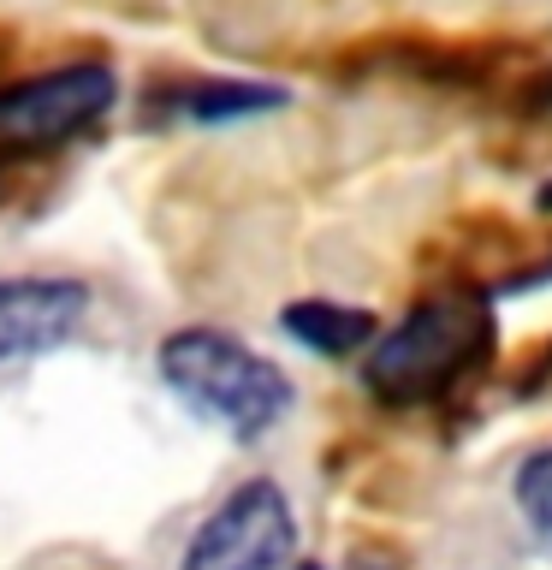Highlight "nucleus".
<instances>
[{
  "label": "nucleus",
  "mask_w": 552,
  "mask_h": 570,
  "mask_svg": "<svg viewBox=\"0 0 552 570\" xmlns=\"http://www.w3.org/2000/svg\"><path fill=\"white\" fill-rule=\"evenodd\" d=\"M297 570H321V564H297Z\"/></svg>",
  "instance_id": "9d476101"
},
{
  "label": "nucleus",
  "mask_w": 552,
  "mask_h": 570,
  "mask_svg": "<svg viewBox=\"0 0 552 570\" xmlns=\"http://www.w3.org/2000/svg\"><path fill=\"white\" fill-rule=\"evenodd\" d=\"M89 292L71 279H0V356L48 351L83 321Z\"/></svg>",
  "instance_id": "39448f33"
},
{
  "label": "nucleus",
  "mask_w": 552,
  "mask_h": 570,
  "mask_svg": "<svg viewBox=\"0 0 552 570\" xmlns=\"http://www.w3.org/2000/svg\"><path fill=\"white\" fill-rule=\"evenodd\" d=\"M114 107V71L107 66H60L42 78L0 89V149L42 155L83 137Z\"/></svg>",
  "instance_id": "20e7f679"
},
{
  "label": "nucleus",
  "mask_w": 552,
  "mask_h": 570,
  "mask_svg": "<svg viewBox=\"0 0 552 570\" xmlns=\"http://www.w3.org/2000/svg\"><path fill=\"white\" fill-rule=\"evenodd\" d=\"M516 511L541 541H552V445L529 452L523 470H516Z\"/></svg>",
  "instance_id": "0eeeda50"
},
{
  "label": "nucleus",
  "mask_w": 552,
  "mask_h": 570,
  "mask_svg": "<svg viewBox=\"0 0 552 570\" xmlns=\"http://www.w3.org/2000/svg\"><path fill=\"white\" fill-rule=\"evenodd\" d=\"M285 96L279 89H262V83H208L185 96V114L196 119H231V114H262V107H279Z\"/></svg>",
  "instance_id": "6e6552de"
},
{
  "label": "nucleus",
  "mask_w": 552,
  "mask_h": 570,
  "mask_svg": "<svg viewBox=\"0 0 552 570\" xmlns=\"http://www.w3.org/2000/svg\"><path fill=\"white\" fill-rule=\"evenodd\" d=\"M487 351H493L487 309L475 297H434L422 309H410L392 333H374L368 386L392 404H422L470 381L487 363Z\"/></svg>",
  "instance_id": "f03ea898"
},
{
  "label": "nucleus",
  "mask_w": 552,
  "mask_h": 570,
  "mask_svg": "<svg viewBox=\"0 0 552 570\" xmlns=\"http://www.w3.org/2000/svg\"><path fill=\"white\" fill-rule=\"evenodd\" d=\"M541 203H546V208H552V185H546V196H541Z\"/></svg>",
  "instance_id": "1a4fd4ad"
},
{
  "label": "nucleus",
  "mask_w": 552,
  "mask_h": 570,
  "mask_svg": "<svg viewBox=\"0 0 552 570\" xmlns=\"http://www.w3.org/2000/svg\"><path fill=\"white\" fill-rule=\"evenodd\" d=\"M292 547H297L292 499L274 481H244L190 534L178 570H285L292 564Z\"/></svg>",
  "instance_id": "7ed1b4c3"
},
{
  "label": "nucleus",
  "mask_w": 552,
  "mask_h": 570,
  "mask_svg": "<svg viewBox=\"0 0 552 570\" xmlns=\"http://www.w3.org/2000/svg\"><path fill=\"white\" fill-rule=\"evenodd\" d=\"M279 327L321 356H351L374 338V315L345 309V303H292V309H279Z\"/></svg>",
  "instance_id": "423d86ee"
},
{
  "label": "nucleus",
  "mask_w": 552,
  "mask_h": 570,
  "mask_svg": "<svg viewBox=\"0 0 552 570\" xmlns=\"http://www.w3.org/2000/svg\"><path fill=\"white\" fill-rule=\"evenodd\" d=\"M160 381L185 399L196 416L220 422L238 440H262L285 410H292V386L267 363L262 351L238 345V338L214 327H178L160 345Z\"/></svg>",
  "instance_id": "f257e3e1"
}]
</instances>
